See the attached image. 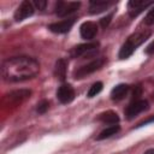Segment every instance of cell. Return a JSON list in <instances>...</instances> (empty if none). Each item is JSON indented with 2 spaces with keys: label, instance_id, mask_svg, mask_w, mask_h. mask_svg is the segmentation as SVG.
<instances>
[{
  "label": "cell",
  "instance_id": "6da1fadb",
  "mask_svg": "<svg viewBox=\"0 0 154 154\" xmlns=\"http://www.w3.org/2000/svg\"><path fill=\"white\" fill-rule=\"evenodd\" d=\"M40 71V64L30 57H13L1 65V75L7 82H22L34 78Z\"/></svg>",
  "mask_w": 154,
  "mask_h": 154
},
{
  "label": "cell",
  "instance_id": "7a4b0ae2",
  "mask_svg": "<svg viewBox=\"0 0 154 154\" xmlns=\"http://www.w3.org/2000/svg\"><path fill=\"white\" fill-rule=\"evenodd\" d=\"M149 36H150V31H148V30H143V31L131 35L128 38V41L122 46V48L119 51V58L120 59L129 58L138 46H141L147 38H149Z\"/></svg>",
  "mask_w": 154,
  "mask_h": 154
},
{
  "label": "cell",
  "instance_id": "3957f363",
  "mask_svg": "<svg viewBox=\"0 0 154 154\" xmlns=\"http://www.w3.org/2000/svg\"><path fill=\"white\" fill-rule=\"evenodd\" d=\"M105 61H106V60H105L103 58L95 59V60L90 61L89 64H87V65H83V66L78 67V69L73 72V77H75V78H83V77H85L87 75L93 73V72H95L96 70L101 69V67L103 66Z\"/></svg>",
  "mask_w": 154,
  "mask_h": 154
},
{
  "label": "cell",
  "instance_id": "277c9868",
  "mask_svg": "<svg viewBox=\"0 0 154 154\" xmlns=\"http://www.w3.org/2000/svg\"><path fill=\"white\" fill-rule=\"evenodd\" d=\"M147 108H148V102L146 100H134L125 109V116L128 119H134L136 116H138L141 112L146 111Z\"/></svg>",
  "mask_w": 154,
  "mask_h": 154
},
{
  "label": "cell",
  "instance_id": "5b68a950",
  "mask_svg": "<svg viewBox=\"0 0 154 154\" xmlns=\"http://www.w3.org/2000/svg\"><path fill=\"white\" fill-rule=\"evenodd\" d=\"M81 6V2L75 1V2H64V1H59L55 6V13L59 17H66L71 13H73L75 11H77Z\"/></svg>",
  "mask_w": 154,
  "mask_h": 154
},
{
  "label": "cell",
  "instance_id": "8992f818",
  "mask_svg": "<svg viewBox=\"0 0 154 154\" xmlns=\"http://www.w3.org/2000/svg\"><path fill=\"white\" fill-rule=\"evenodd\" d=\"M32 13H34V5H32V2L25 0L16 10V12H14V19L19 22V20H23V19L32 16Z\"/></svg>",
  "mask_w": 154,
  "mask_h": 154
},
{
  "label": "cell",
  "instance_id": "52a82bcc",
  "mask_svg": "<svg viewBox=\"0 0 154 154\" xmlns=\"http://www.w3.org/2000/svg\"><path fill=\"white\" fill-rule=\"evenodd\" d=\"M57 97L61 103H69L75 99V90L70 84H63L57 91Z\"/></svg>",
  "mask_w": 154,
  "mask_h": 154
},
{
  "label": "cell",
  "instance_id": "ba28073f",
  "mask_svg": "<svg viewBox=\"0 0 154 154\" xmlns=\"http://www.w3.org/2000/svg\"><path fill=\"white\" fill-rule=\"evenodd\" d=\"M73 24H75V18H70V19H64V20L57 22V23H52V24H49L48 29L55 34H65V32L70 31V29L72 28Z\"/></svg>",
  "mask_w": 154,
  "mask_h": 154
},
{
  "label": "cell",
  "instance_id": "9c48e42d",
  "mask_svg": "<svg viewBox=\"0 0 154 154\" xmlns=\"http://www.w3.org/2000/svg\"><path fill=\"white\" fill-rule=\"evenodd\" d=\"M154 1H144V0H131L128 6H129V14L130 17H136L138 16L146 7L153 5Z\"/></svg>",
  "mask_w": 154,
  "mask_h": 154
},
{
  "label": "cell",
  "instance_id": "30bf717a",
  "mask_svg": "<svg viewBox=\"0 0 154 154\" xmlns=\"http://www.w3.org/2000/svg\"><path fill=\"white\" fill-rule=\"evenodd\" d=\"M97 46H99L97 42H89V43L78 45V46H76V47L72 48V51H71V57H72V58H77V57L84 55V54H87V53L94 52V51L97 49Z\"/></svg>",
  "mask_w": 154,
  "mask_h": 154
},
{
  "label": "cell",
  "instance_id": "8fae6325",
  "mask_svg": "<svg viewBox=\"0 0 154 154\" xmlns=\"http://www.w3.org/2000/svg\"><path fill=\"white\" fill-rule=\"evenodd\" d=\"M31 95V91L29 89H19V90H14L11 91L10 94H7V100L8 102H12L14 105L24 101L25 99H28Z\"/></svg>",
  "mask_w": 154,
  "mask_h": 154
},
{
  "label": "cell",
  "instance_id": "7c38bea8",
  "mask_svg": "<svg viewBox=\"0 0 154 154\" xmlns=\"http://www.w3.org/2000/svg\"><path fill=\"white\" fill-rule=\"evenodd\" d=\"M97 32V26L94 22H84L81 25V36L85 40H91Z\"/></svg>",
  "mask_w": 154,
  "mask_h": 154
},
{
  "label": "cell",
  "instance_id": "4fadbf2b",
  "mask_svg": "<svg viewBox=\"0 0 154 154\" xmlns=\"http://www.w3.org/2000/svg\"><path fill=\"white\" fill-rule=\"evenodd\" d=\"M112 5L111 1H105V0H96V1H91L90 6H89V12L90 13H100L102 11H105L106 8H108Z\"/></svg>",
  "mask_w": 154,
  "mask_h": 154
},
{
  "label": "cell",
  "instance_id": "5bb4252c",
  "mask_svg": "<svg viewBox=\"0 0 154 154\" xmlns=\"http://www.w3.org/2000/svg\"><path fill=\"white\" fill-rule=\"evenodd\" d=\"M97 119L102 123H107V124H117L119 122V117L116 112L113 111H106L102 112L97 116Z\"/></svg>",
  "mask_w": 154,
  "mask_h": 154
},
{
  "label": "cell",
  "instance_id": "9a60e30c",
  "mask_svg": "<svg viewBox=\"0 0 154 154\" xmlns=\"http://www.w3.org/2000/svg\"><path fill=\"white\" fill-rule=\"evenodd\" d=\"M66 67H67V63L64 59H58L57 60L55 67H54V75L60 81H64L65 77H66Z\"/></svg>",
  "mask_w": 154,
  "mask_h": 154
},
{
  "label": "cell",
  "instance_id": "2e32d148",
  "mask_svg": "<svg viewBox=\"0 0 154 154\" xmlns=\"http://www.w3.org/2000/svg\"><path fill=\"white\" fill-rule=\"evenodd\" d=\"M128 90H129V85L128 84H118V85H116L112 89V91H111L112 100H117V101L118 100H122L126 95Z\"/></svg>",
  "mask_w": 154,
  "mask_h": 154
},
{
  "label": "cell",
  "instance_id": "e0dca14e",
  "mask_svg": "<svg viewBox=\"0 0 154 154\" xmlns=\"http://www.w3.org/2000/svg\"><path fill=\"white\" fill-rule=\"evenodd\" d=\"M118 131H119V125H111V126L103 129L99 134V136L96 137V140H105L107 137H111L112 135H116Z\"/></svg>",
  "mask_w": 154,
  "mask_h": 154
},
{
  "label": "cell",
  "instance_id": "ac0fdd59",
  "mask_svg": "<svg viewBox=\"0 0 154 154\" xmlns=\"http://www.w3.org/2000/svg\"><path fill=\"white\" fill-rule=\"evenodd\" d=\"M101 90H102V83H101V82H96V83H94V84L90 87V89L88 90L87 96H88V97H94V96H96Z\"/></svg>",
  "mask_w": 154,
  "mask_h": 154
},
{
  "label": "cell",
  "instance_id": "d6986e66",
  "mask_svg": "<svg viewBox=\"0 0 154 154\" xmlns=\"http://www.w3.org/2000/svg\"><path fill=\"white\" fill-rule=\"evenodd\" d=\"M144 23L148 24V25L154 24V7H153L152 10H149V12L146 14V17H144Z\"/></svg>",
  "mask_w": 154,
  "mask_h": 154
},
{
  "label": "cell",
  "instance_id": "ffe728a7",
  "mask_svg": "<svg viewBox=\"0 0 154 154\" xmlns=\"http://www.w3.org/2000/svg\"><path fill=\"white\" fill-rule=\"evenodd\" d=\"M49 107V102L47 100H42L38 105H37V112L38 113H45Z\"/></svg>",
  "mask_w": 154,
  "mask_h": 154
},
{
  "label": "cell",
  "instance_id": "44dd1931",
  "mask_svg": "<svg viewBox=\"0 0 154 154\" xmlns=\"http://www.w3.org/2000/svg\"><path fill=\"white\" fill-rule=\"evenodd\" d=\"M34 5H35L38 10H45L46 6H47V1H45V0H35V1H34Z\"/></svg>",
  "mask_w": 154,
  "mask_h": 154
},
{
  "label": "cell",
  "instance_id": "7402d4cb",
  "mask_svg": "<svg viewBox=\"0 0 154 154\" xmlns=\"http://www.w3.org/2000/svg\"><path fill=\"white\" fill-rule=\"evenodd\" d=\"M111 18H112V14H109V16H107V17H103V18L100 20L101 25H102L103 28H106V26L109 24V22H111Z\"/></svg>",
  "mask_w": 154,
  "mask_h": 154
},
{
  "label": "cell",
  "instance_id": "603a6c76",
  "mask_svg": "<svg viewBox=\"0 0 154 154\" xmlns=\"http://www.w3.org/2000/svg\"><path fill=\"white\" fill-rule=\"evenodd\" d=\"M144 52H146L147 54H153V53H154V41H153V42H152V43L146 48V51H144Z\"/></svg>",
  "mask_w": 154,
  "mask_h": 154
},
{
  "label": "cell",
  "instance_id": "cb8c5ba5",
  "mask_svg": "<svg viewBox=\"0 0 154 154\" xmlns=\"http://www.w3.org/2000/svg\"><path fill=\"white\" fill-rule=\"evenodd\" d=\"M140 95H141V87H136V90L134 91V100H138Z\"/></svg>",
  "mask_w": 154,
  "mask_h": 154
},
{
  "label": "cell",
  "instance_id": "d4e9b609",
  "mask_svg": "<svg viewBox=\"0 0 154 154\" xmlns=\"http://www.w3.org/2000/svg\"><path fill=\"white\" fill-rule=\"evenodd\" d=\"M153 122H154V116L150 117V118H148V119H146V120H143V122H141V123L138 124V126H142V125H146V124H148V123H153Z\"/></svg>",
  "mask_w": 154,
  "mask_h": 154
},
{
  "label": "cell",
  "instance_id": "484cf974",
  "mask_svg": "<svg viewBox=\"0 0 154 154\" xmlns=\"http://www.w3.org/2000/svg\"><path fill=\"white\" fill-rule=\"evenodd\" d=\"M143 154H154V148H150V149H148V150H146Z\"/></svg>",
  "mask_w": 154,
  "mask_h": 154
}]
</instances>
